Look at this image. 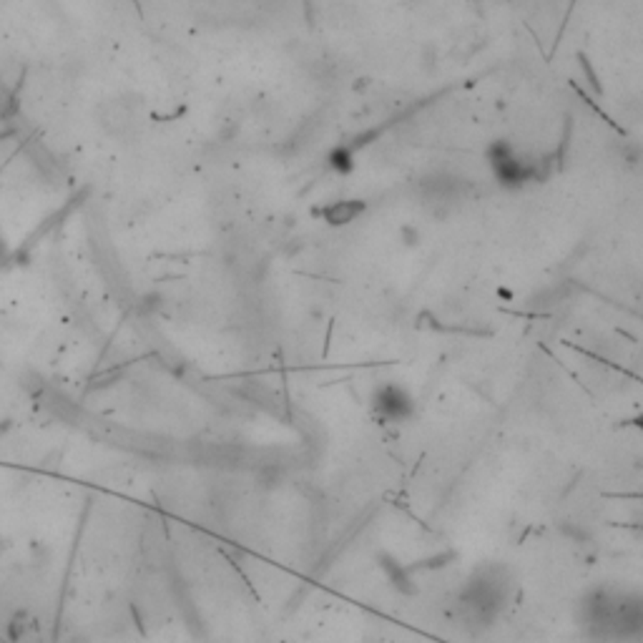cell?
Instances as JSON below:
<instances>
[{
    "label": "cell",
    "instance_id": "obj_1",
    "mask_svg": "<svg viewBox=\"0 0 643 643\" xmlns=\"http://www.w3.org/2000/svg\"><path fill=\"white\" fill-rule=\"evenodd\" d=\"M407 407H410L407 395L403 390H397V387H387L379 395V412L387 415V418H403L407 412Z\"/></svg>",
    "mask_w": 643,
    "mask_h": 643
}]
</instances>
